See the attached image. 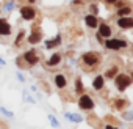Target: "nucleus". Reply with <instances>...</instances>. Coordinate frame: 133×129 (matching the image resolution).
Returning a JSON list of instances; mask_svg holds the SVG:
<instances>
[{"label": "nucleus", "mask_w": 133, "mask_h": 129, "mask_svg": "<svg viewBox=\"0 0 133 129\" xmlns=\"http://www.w3.org/2000/svg\"><path fill=\"white\" fill-rule=\"evenodd\" d=\"M130 77L128 76H117L116 77V85H117V88L119 90H124V88H127L128 85H130Z\"/></svg>", "instance_id": "1"}, {"label": "nucleus", "mask_w": 133, "mask_h": 129, "mask_svg": "<svg viewBox=\"0 0 133 129\" xmlns=\"http://www.w3.org/2000/svg\"><path fill=\"white\" fill-rule=\"evenodd\" d=\"M105 44H107L108 49H119V47H125V46H127V43L119 41V39H107Z\"/></svg>", "instance_id": "2"}, {"label": "nucleus", "mask_w": 133, "mask_h": 129, "mask_svg": "<svg viewBox=\"0 0 133 129\" xmlns=\"http://www.w3.org/2000/svg\"><path fill=\"white\" fill-rule=\"evenodd\" d=\"M92 101H91V98L89 96H82L80 98V107L82 109H92Z\"/></svg>", "instance_id": "3"}, {"label": "nucleus", "mask_w": 133, "mask_h": 129, "mask_svg": "<svg viewBox=\"0 0 133 129\" xmlns=\"http://www.w3.org/2000/svg\"><path fill=\"white\" fill-rule=\"evenodd\" d=\"M22 16H24V19H27V21H31V19L35 17V11H33V8H30V7H25V8H22Z\"/></svg>", "instance_id": "4"}, {"label": "nucleus", "mask_w": 133, "mask_h": 129, "mask_svg": "<svg viewBox=\"0 0 133 129\" xmlns=\"http://www.w3.org/2000/svg\"><path fill=\"white\" fill-rule=\"evenodd\" d=\"M117 24H119V27L128 28V27H131V25H133V19H131V17H121Z\"/></svg>", "instance_id": "5"}, {"label": "nucleus", "mask_w": 133, "mask_h": 129, "mask_svg": "<svg viewBox=\"0 0 133 129\" xmlns=\"http://www.w3.org/2000/svg\"><path fill=\"white\" fill-rule=\"evenodd\" d=\"M83 60H85V63H88V64H94V63L97 61V57H96L94 54H85V55H83Z\"/></svg>", "instance_id": "6"}, {"label": "nucleus", "mask_w": 133, "mask_h": 129, "mask_svg": "<svg viewBox=\"0 0 133 129\" xmlns=\"http://www.w3.org/2000/svg\"><path fill=\"white\" fill-rule=\"evenodd\" d=\"M10 32H11L10 25L5 21H0V33H2V35H10Z\"/></svg>", "instance_id": "7"}, {"label": "nucleus", "mask_w": 133, "mask_h": 129, "mask_svg": "<svg viewBox=\"0 0 133 129\" xmlns=\"http://www.w3.org/2000/svg\"><path fill=\"white\" fill-rule=\"evenodd\" d=\"M25 60H27L28 63H31V64H35V63L38 61V57L35 55V52H27V54H25Z\"/></svg>", "instance_id": "8"}, {"label": "nucleus", "mask_w": 133, "mask_h": 129, "mask_svg": "<svg viewBox=\"0 0 133 129\" xmlns=\"http://www.w3.org/2000/svg\"><path fill=\"white\" fill-rule=\"evenodd\" d=\"M86 24H88L89 27H96V25H97V17H96L94 14L86 16Z\"/></svg>", "instance_id": "9"}, {"label": "nucleus", "mask_w": 133, "mask_h": 129, "mask_svg": "<svg viewBox=\"0 0 133 129\" xmlns=\"http://www.w3.org/2000/svg\"><path fill=\"white\" fill-rule=\"evenodd\" d=\"M99 32H100V35H102V36H110V33H111V28H110L108 25L102 24V25H100V30H99Z\"/></svg>", "instance_id": "10"}, {"label": "nucleus", "mask_w": 133, "mask_h": 129, "mask_svg": "<svg viewBox=\"0 0 133 129\" xmlns=\"http://www.w3.org/2000/svg\"><path fill=\"white\" fill-rule=\"evenodd\" d=\"M92 85H94V88L100 90V88L103 87V77H100V76H99V77H96V80H94V84H92Z\"/></svg>", "instance_id": "11"}, {"label": "nucleus", "mask_w": 133, "mask_h": 129, "mask_svg": "<svg viewBox=\"0 0 133 129\" xmlns=\"http://www.w3.org/2000/svg\"><path fill=\"white\" fill-rule=\"evenodd\" d=\"M55 84L61 88V87H64V85H66V79H64L63 76H56V77H55Z\"/></svg>", "instance_id": "12"}, {"label": "nucleus", "mask_w": 133, "mask_h": 129, "mask_svg": "<svg viewBox=\"0 0 133 129\" xmlns=\"http://www.w3.org/2000/svg\"><path fill=\"white\" fill-rule=\"evenodd\" d=\"M59 58H61V57H59L58 54H55V55H52V58L49 60V64H56V63L59 61Z\"/></svg>", "instance_id": "13"}, {"label": "nucleus", "mask_w": 133, "mask_h": 129, "mask_svg": "<svg viewBox=\"0 0 133 129\" xmlns=\"http://www.w3.org/2000/svg\"><path fill=\"white\" fill-rule=\"evenodd\" d=\"M39 39H41V35H39V33H35V35H31V36L28 38L30 43H38Z\"/></svg>", "instance_id": "14"}, {"label": "nucleus", "mask_w": 133, "mask_h": 129, "mask_svg": "<svg viewBox=\"0 0 133 129\" xmlns=\"http://www.w3.org/2000/svg\"><path fill=\"white\" fill-rule=\"evenodd\" d=\"M59 41H61V39H59V36H56L55 39H52V41H49V43H47V47H53V46L59 44Z\"/></svg>", "instance_id": "15"}, {"label": "nucleus", "mask_w": 133, "mask_h": 129, "mask_svg": "<svg viewBox=\"0 0 133 129\" xmlns=\"http://www.w3.org/2000/svg\"><path fill=\"white\" fill-rule=\"evenodd\" d=\"M119 14H121V16H125V14H130V8H122V10L119 11Z\"/></svg>", "instance_id": "16"}, {"label": "nucleus", "mask_w": 133, "mask_h": 129, "mask_svg": "<svg viewBox=\"0 0 133 129\" xmlns=\"http://www.w3.org/2000/svg\"><path fill=\"white\" fill-rule=\"evenodd\" d=\"M69 120H74V121H80V116L78 115H68Z\"/></svg>", "instance_id": "17"}, {"label": "nucleus", "mask_w": 133, "mask_h": 129, "mask_svg": "<svg viewBox=\"0 0 133 129\" xmlns=\"http://www.w3.org/2000/svg\"><path fill=\"white\" fill-rule=\"evenodd\" d=\"M77 91H82V82L77 80Z\"/></svg>", "instance_id": "18"}, {"label": "nucleus", "mask_w": 133, "mask_h": 129, "mask_svg": "<svg viewBox=\"0 0 133 129\" xmlns=\"http://www.w3.org/2000/svg\"><path fill=\"white\" fill-rule=\"evenodd\" d=\"M22 36H24V33H22V32H21V33H19V36H17V44H19V43H21V39H22Z\"/></svg>", "instance_id": "19"}, {"label": "nucleus", "mask_w": 133, "mask_h": 129, "mask_svg": "<svg viewBox=\"0 0 133 129\" xmlns=\"http://www.w3.org/2000/svg\"><path fill=\"white\" fill-rule=\"evenodd\" d=\"M114 73H116V69H111V71L108 73V76H114Z\"/></svg>", "instance_id": "20"}, {"label": "nucleus", "mask_w": 133, "mask_h": 129, "mask_svg": "<svg viewBox=\"0 0 133 129\" xmlns=\"http://www.w3.org/2000/svg\"><path fill=\"white\" fill-rule=\"evenodd\" d=\"M107 129H116V127H113V126H107Z\"/></svg>", "instance_id": "21"}, {"label": "nucleus", "mask_w": 133, "mask_h": 129, "mask_svg": "<svg viewBox=\"0 0 133 129\" xmlns=\"http://www.w3.org/2000/svg\"><path fill=\"white\" fill-rule=\"evenodd\" d=\"M107 2H116V0H107Z\"/></svg>", "instance_id": "22"}, {"label": "nucleus", "mask_w": 133, "mask_h": 129, "mask_svg": "<svg viewBox=\"0 0 133 129\" xmlns=\"http://www.w3.org/2000/svg\"><path fill=\"white\" fill-rule=\"evenodd\" d=\"M30 2H31V3H33V2H35V0H30Z\"/></svg>", "instance_id": "23"}]
</instances>
